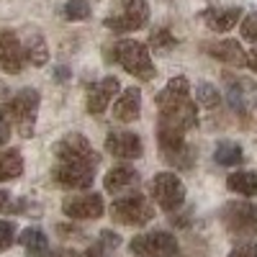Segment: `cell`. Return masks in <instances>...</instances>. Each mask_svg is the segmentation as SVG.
Returning a JSON list of instances; mask_svg holds the SVG:
<instances>
[{"label":"cell","instance_id":"19","mask_svg":"<svg viewBox=\"0 0 257 257\" xmlns=\"http://www.w3.org/2000/svg\"><path fill=\"white\" fill-rule=\"evenodd\" d=\"M226 188L231 193H239L244 198H252V196H257V173H252V170H237V173H231L226 178Z\"/></svg>","mask_w":257,"mask_h":257},{"label":"cell","instance_id":"11","mask_svg":"<svg viewBox=\"0 0 257 257\" xmlns=\"http://www.w3.org/2000/svg\"><path fill=\"white\" fill-rule=\"evenodd\" d=\"M62 213L70 216L75 221H90L103 216V198L98 193H88V196H72V198H64L62 203Z\"/></svg>","mask_w":257,"mask_h":257},{"label":"cell","instance_id":"33","mask_svg":"<svg viewBox=\"0 0 257 257\" xmlns=\"http://www.w3.org/2000/svg\"><path fill=\"white\" fill-rule=\"evenodd\" d=\"M8 201H11L8 190H3V188H0V208H6V206H8Z\"/></svg>","mask_w":257,"mask_h":257},{"label":"cell","instance_id":"1","mask_svg":"<svg viewBox=\"0 0 257 257\" xmlns=\"http://www.w3.org/2000/svg\"><path fill=\"white\" fill-rule=\"evenodd\" d=\"M54 157L57 165L52 170V178L59 188L85 190L93 185L95 170H98V155L93 152L90 142L82 134H67L62 142H57Z\"/></svg>","mask_w":257,"mask_h":257},{"label":"cell","instance_id":"17","mask_svg":"<svg viewBox=\"0 0 257 257\" xmlns=\"http://www.w3.org/2000/svg\"><path fill=\"white\" fill-rule=\"evenodd\" d=\"M139 111H142V93H139V88H126L121 93V98L116 100V105H113L116 121H121V123L137 121Z\"/></svg>","mask_w":257,"mask_h":257},{"label":"cell","instance_id":"29","mask_svg":"<svg viewBox=\"0 0 257 257\" xmlns=\"http://www.w3.org/2000/svg\"><path fill=\"white\" fill-rule=\"evenodd\" d=\"M229 257H257V242H247V244H239L229 252Z\"/></svg>","mask_w":257,"mask_h":257},{"label":"cell","instance_id":"20","mask_svg":"<svg viewBox=\"0 0 257 257\" xmlns=\"http://www.w3.org/2000/svg\"><path fill=\"white\" fill-rule=\"evenodd\" d=\"M18 242H21V247L29 252V257H44L49 252V242L44 237V231L36 229V226H29V229L21 231Z\"/></svg>","mask_w":257,"mask_h":257},{"label":"cell","instance_id":"26","mask_svg":"<svg viewBox=\"0 0 257 257\" xmlns=\"http://www.w3.org/2000/svg\"><path fill=\"white\" fill-rule=\"evenodd\" d=\"M149 44H152V49H157V52H170V49H175L178 39L170 34L167 29H157L152 34V39H149Z\"/></svg>","mask_w":257,"mask_h":257},{"label":"cell","instance_id":"34","mask_svg":"<svg viewBox=\"0 0 257 257\" xmlns=\"http://www.w3.org/2000/svg\"><path fill=\"white\" fill-rule=\"evenodd\" d=\"M6 93H8V90H6V85H3V82H0V98H3Z\"/></svg>","mask_w":257,"mask_h":257},{"label":"cell","instance_id":"25","mask_svg":"<svg viewBox=\"0 0 257 257\" xmlns=\"http://www.w3.org/2000/svg\"><path fill=\"white\" fill-rule=\"evenodd\" d=\"M196 98H198V103L203 105V108H216V105L221 103L219 90L213 88V85H208V82H201L196 88Z\"/></svg>","mask_w":257,"mask_h":257},{"label":"cell","instance_id":"15","mask_svg":"<svg viewBox=\"0 0 257 257\" xmlns=\"http://www.w3.org/2000/svg\"><path fill=\"white\" fill-rule=\"evenodd\" d=\"M24 52H26V59L34 64V67H41V64H47V59H49L44 34H41L36 26L24 29Z\"/></svg>","mask_w":257,"mask_h":257},{"label":"cell","instance_id":"18","mask_svg":"<svg viewBox=\"0 0 257 257\" xmlns=\"http://www.w3.org/2000/svg\"><path fill=\"white\" fill-rule=\"evenodd\" d=\"M208 54L219 62H226V64H234V67H244L247 64V54L244 49L239 47V41L234 39H224V41H216V44L208 47Z\"/></svg>","mask_w":257,"mask_h":257},{"label":"cell","instance_id":"9","mask_svg":"<svg viewBox=\"0 0 257 257\" xmlns=\"http://www.w3.org/2000/svg\"><path fill=\"white\" fill-rule=\"evenodd\" d=\"M137 257H178V239L170 231H149V234H137L128 242Z\"/></svg>","mask_w":257,"mask_h":257},{"label":"cell","instance_id":"28","mask_svg":"<svg viewBox=\"0 0 257 257\" xmlns=\"http://www.w3.org/2000/svg\"><path fill=\"white\" fill-rule=\"evenodd\" d=\"M242 36L252 44H257V13H249L244 21H242Z\"/></svg>","mask_w":257,"mask_h":257},{"label":"cell","instance_id":"5","mask_svg":"<svg viewBox=\"0 0 257 257\" xmlns=\"http://www.w3.org/2000/svg\"><path fill=\"white\" fill-rule=\"evenodd\" d=\"M149 21V6L147 0H116L105 16V29L116 34H132L147 26Z\"/></svg>","mask_w":257,"mask_h":257},{"label":"cell","instance_id":"10","mask_svg":"<svg viewBox=\"0 0 257 257\" xmlns=\"http://www.w3.org/2000/svg\"><path fill=\"white\" fill-rule=\"evenodd\" d=\"M26 64V52L21 39L13 31H0V70L8 75H18Z\"/></svg>","mask_w":257,"mask_h":257},{"label":"cell","instance_id":"3","mask_svg":"<svg viewBox=\"0 0 257 257\" xmlns=\"http://www.w3.org/2000/svg\"><path fill=\"white\" fill-rule=\"evenodd\" d=\"M108 59L121 64L126 72H132L139 80H152L157 75L155 62H152V57H149V49L142 44V41H134V39H118L108 49Z\"/></svg>","mask_w":257,"mask_h":257},{"label":"cell","instance_id":"32","mask_svg":"<svg viewBox=\"0 0 257 257\" xmlns=\"http://www.w3.org/2000/svg\"><path fill=\"white\" fill-rule=\"evenodd\" d=\"M247 67H249L252 72H257V49H252V52L247 54Z\"/></svg>","mask_w":257,"mask_h":257},{"label":"cell","instance_id":"13","mask_svg":"<svg viewBox=\"0 0 257 257\" xmlns=\"http://www.w3.org/2000/svg\"><path fill=\"white\" fill-rule=\"evenodd\" d=\"M118 90H121V85H118L116 77H103L98 82H90L88 85V100H85V103H88V111L93 116L103 113L105 108H108L111 98H116Z\"/></svg>","mask_w":257,"mask_h":257},{"label":"cell","instance_id":"22","mask_svg":"<svg viewBox=\"0 0 257 257\" xmlns=\"http://www.w3.org/2000/svg\"><path fill=\"white\" fill-rule=\"evenodd\" d=\"M118 242H121V239L116 237L113 231H103V234H100V239H98L95 244H90L80 257H113Z\"/></svg>","mask_w":257,"mask_h":257},{"label":"cell","instance_id":"23","mask_svg":"<svg viewBox=\"0 0 257 257\" xmlns=\"http://www.w3.org/2000/svg\"><path fill=\"white\" fill-rule=\"evenodd\" d=\"M213 160H216L219 165H224V167H234V165H239V162L244 160V152H242L239 144L221 142V144L216 147V152H213Z\"/></svg>","mask_w":257,"mask_h":257},{"label":"cell","instance_id":"4","mask_svg":"<svg viewBox=\"0 0 257 257\" xmlns=\"http://www.w3.org/2000/svg\"><path fill=\"white\" fill-rule=\"evenodd\" d=\"M36 111H39V93L34 88H24L11 100H6L3 105H0V116H3L11 126H16V132L24 139L34 137Z\"/></svg>","mask_w":257,"mask_h":257},{"label":"cell","instance_id":"8","mask_svg":"<svg viewBox=\"0 0 257 257\" xmlns=\"http://www.w3.org/2000/svg\"><path fill=\"white\" fill-rule=\"evenodd\" d=\"M152 198L160 203V208H165L167 213L178 211L185 203V185L175 173H157L149 185Z\"/></svg>","mask_w":257,"mask_h":257},{"label":"cell","instance_id":"14","mask_svg":"<svg viewBox=\"0 0 257 257\" xmlns=\"http://www.w3.org/2000/svg\"><path fill=\"white\" fill-rule=\"evenodd\" d=\"M201 16H203V24H206L211 31L226 34V31H231L234 26L239 24L242 11H239V8H208V11H203Z\"/></svg>","mask_w":257,"mask_h":257},{"label":"cell","instance_id":"24","mask_svg":"<svg viewBox=\"0 0 257 257\" xmlns=\"http://www.w3.org/2000/svg\"><path fill=\"white\" fill-rule=\"evenodd\" d=\"M64 18L67 21H88L90 18V3L88 0H67V6H64Z\"/></svg>","mask_w":257,"mask_h":257},{"label":"cell","instance_id":"7","mask_svg":"<svg viewBox=\"0 0 257 257\" xmlns=\"http://www.w3.org/2000/svg\"><path fill=\"white\" fill-rule=\"evenodd\" d=\"M111 216L118 224H126V226H144L155 219V206L137 193V196H126V198L113 201Z\"/></svg>","mask_w":257,"mask_h":257},{"label":"cell","instance_id":"12","mask_svg":"<svg viewBox=\"0 0 257 257\" xmlns=\"http://www.w3.org/2000/svg\"><path fill=\"white\" fill-rule=\"evenodd\" d=\"M142 149V139L134 132H111L105 137V152L118 160H137Z\"/></svg>","mask_w":257,"mask_h":257},{"label":"cell","instance_id":"2","mask_svg":"<svg viewBox=\"0 0 257 257\" xmlns=\"http://www.w3.org/2000/svg\"><path fill=\"white\" fill-rule=\"evenodd\" d=\"M157 108H160V123L157 126L185 134L188 128H193L198 123L196 103L190 100V85H188V77H183V75L173 77L157 93Z\"/></svg>","mask_w":257,"mask_h":257},{"label":"cell","instance_id":"16","mask_svg":"<svg viewBox=\"0 0 257 257\" xmlns=\"http://www.w3.org/2000/svg\"><path fill=\"white\" fill-rule=\"evenodd\" d=\"M105 190L108 193H126V190H132L139 185V173L134 167H128V165H121V167H113L105 173Z\"/></svg>","mask_w":257,"mask_h":257},{"label":"cell","instance_id":"27","mask_svg":"<svg viewBox=\"0 0 257 257\" xmlns=\"http://www.w3.org/2000/svg\"><path fill=\"white\" fill-rule=\"evenodd\" d=\"M16 242V224L13 221H0V252H6Z\"/></svg>","mask_w":257,"mask_h":257},{"label":"cell","instance_id":"31","mask_svg":"<svg viewBox=\"0 0 257 257\" xmlns=\"http://www.w3.org/2000/svg\"><path fill=\"white\" fill-rule=\"evenodd\" d=\"M44 257H80V254L72 252V249H49Z\"/></svg>","mask_w":257,"mask_h":257},{"label":"cell","instance_id":"6","mask_svg":"<svg viewBox=\"0 0 257 257\" xmlns=\"http://www.w3.org/2000/svg\"><path fill=\"white\" fill-rule=\"evenodd\" d=\"M221 221L234 237H252L257 234V206L249 201H229L221 208Z\"/></svg>","mask_w":257,"mask_h":257},{"label":"cell","instance_id":"21","mask_svg":"<svg viewBox=\"0 0 257 257\" xmlns=\"http://www.w3.org/2000/svg\"><path fill=\"white\" fill-rule=\"evenodd\" d=\"M24 173V160L16 149H6L0 152V180H13Z\"/></svg>","mask_w":257,"mask_h":257},{"label":"cell","instance_id":"30","mask_svg":"<svg viewBox=\"0 0 257 257\" xmlns=\"http://www.w3.org/2000/svg\"><path fill=\"white\" fill-rule=\"evenodd\" d=\"M8 139H11V123H8L3 116H0V147H3Z\"/></svg>","mask_w":257,"mask_h":257}]
</instances>
